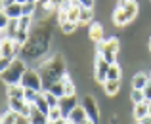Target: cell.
Segmentation results:
<instances>
[{"label":"cell","mask_w":151,"mask_h":124,"mask_svg":"<svg viewBox=\"0 0 151 124\" xmlns=\"http://www.w3.org/2000/svg\"><path fill=\"white\" fill-rule=\"evenodd\" d=\"M27 120H29V124H48L50 120H48V115L46 113H42L40 109H38L37 105H31V115H29V118H27Z\"/></svg>","instance_id":"obj_12"},{"label":"cell","mask_w":151,"mask_h":124,"mask_svg":"<svg viewBox=\"0 0 151 124\" xmlns=\"http://www.w3.org/2000/svg\"><path fill=\"white\" fill-rule=\"evenodd\" d=\"M149 117H151V101H149Z\"/></svg>","instance_id":"obj_42"},{"label":"cell","mask_w":151,"mask_h":124,"mask_svg":"<svg viewBox=\"0 0 151 124\" xmlns=\"http://www.w3.org/2000/svg\"><path fill=\"white\" fill-rule=\"evenodd\" d=\"M35 105L38 107V109L42 111V113H46L48 115L50 113V103H48V99H46V95H44V92H42V94H38V97H37V101H35Z\"/></svg>","instance_id":"obj_20"},{"label":"cell","mask_w":151,"mask_h":124,"mask_svg":"<svg viewBox=\"0 0 151 124\" xmlns=\"http://www.w3.org/2000/svg\"><path fill=\"white\" fill-rule=\"evenodd\" d=\"M109 69H111V63L107 59H103L101 55L96 57V67H94V73H96V80L98 82H105L107 80V75H109Z\"/></svg>","instance_id":"obj_7"},{"label":"cell","mask_w":151,"mask_h":124,"mask_svg":"<svg viewBox=\"0 0 151 124\" xmlns=\"http://www.w3.org/2000/svg\"><path fill=\"white\" fill-rule=\"evenodd\" d=\"M138 122H142V124H151V117H147V118H144V120H138Z\"/></svg>","instance_id":"obj_39"},{"label":"cell","mask_w":151,"mask_h":124,"mask_svg":"<svg viewBox=\"0 0 151 124\" xmlns=\"http://www.w3.org/2000/svg\"><path fill=\"white\" fill-rule=\"evenodd\" d=\"M44 95H46V99H48L50 107H59V97H55L52 92H44Z\"/></svg>","instance_id":"obj_31"},{"label":"cell","mask_w":151,"mask_h":124,"mask_svg":"<svg viewBox=\"0 0 151 124\" xmlns=\"http://www.w3.org/2000/svg\"><path fill=\"white\" fill-rule=\"evenodd\" d=\"M147 82H149L147 75H144V73H138L136 77L132 78V90H144V88L147 86Z\"/></svg>","instance_id":"obj_18"},{"label":"cell","mask_w":151,"mask_h":124,"mask_svg":"<svg viewBox=\"0 0 151 124\" xmlns=\"http://www.w3.org/2000/svg\"><path fill=\"white\" fill-rule=\"evenodd\" d=\"M8 25H10V17H8L6 14H0V27H2V34L6 33V29H8Z\"/></svg>","instance_id":"obj_34"},{"label":"cell","mask_w":151,"mask_h":124,"mask_svg":"<svg viewBox=\"0 0 151 124\" xmlns=\"http://www.w3.org/2000/svg\"><path fill=\"white\" fill-rule=\"evenodd\" d=\"M81 124H96V122H94V120H90V118H86V120H84V122H81Z\"/></svg>","instance_id":"obj_40"},{"label":"cell","mask_w":151,"mask_h":124,"mask_svg":"<svg viewBox=\"0 0 151 124\" xmlns=\"http://www.w3.org/2000/svg\"><path fill=\"white\" fill-rule=\"evenodd\" d=\"M78 6L86 8V10H92L94 8V0H78Z\"/></svg>","instance_id":"obj_35"},{"label":"cell","mask_w":151,"mask_h":124,"mask_svg":"<svg viewBox=\"0 0 151 124\" xmlns=\"http://www.w3.org/2000/svg\"><path fill=\"white\" fill-rule=\"evenodd\" d=\"M38 73L42 77V88H44V92H48L55 82L65 78V59H63V55L61 54L52 55L48 61L40 65Z\"/></svg>","instance_id":"obj_1"},{"label":"cell","mask_w":151,"mask_h":124,"mask_svg":"<svg viewBox=\"0 0 151 124\" xmlns=\"http://www.w3.org/2000/svg\"><path fill=\"white\" fill-rule=\"evenodd\" d=\"M12 4H15V0H2V8H8Z\"/></svg>","instance_id":"obj_37"},{"label":"cell","mask_w":151,"mask_h":124,"mask_svg":"<svg viewBox=\"0 0 151 124\" xmlns=\"http://www.w3.org/2000/svg\"><path fill=\"white\" fill-rule=\"evenodd\" d=\"M21 86L25 88V90L44 92V88H42V77H40V73H38V71H33V69H27V73L23 75Z\"/></svg>","instance_id":"obj_6"},{"label":"cell","mask_w":151,"mask_h":124,"mask_svg":"<svg viewBox=\"0 0 151 124\" xmlns=\"http://www.w3.org/2000/svg\"><path fill=\"white\" fill-rule=\"evenodd\" d=\"M103 90H105L107 95L119 94V90H121V80H105L103 82Z\"/></svg>","instance_id":"obj_19"},{"label":"cell","mask_w":151,"mask_h":124,"mask_svg":"<svg viewBox=\"0 0 151 124\" xmlns=\"http://www.w3.org/2000/svg\"><path fill=\"white\" fill-rule=\"evenodd\" d=\"M29 2H38V0H29Z\"/></svg>","instance_id":"obj_44"},{"label":"cell","mask_w":151,"mask_h":124,"mask_svg":"<svg viewBox=\"0 0 151 124\" xmlns=\"http://www.w3.org/2000/svg\"><path fill=\"white\" fill-rule=\"evenodd\" d=\"M10 101V109L15 111V113L19 115V117L23 118H29L31 115V103H27L25 99H8Z\"/></svg>","instance_id":"obj_9"},{"label":"cell","mask_w":151,"mask_h":124,"mask_svg":"<svg viewBox=\"0 0 151 124\" xmlns=\"http://www.w3.org/2000/svg\"><path fill=\"white\" fill-rule=\"evenodd\" d=\"M48 124H67V118H61V120H55V122H48Z\"/></svg>","instance_id":"obj_38"},{"label":"cell","mask_w":151,"mask_h":124,"mask_svg":"<svg viewBox=\"0 0 151 124\" xmlns=\"http://www.w3.org/2000/svg\"><path fill=\"white\" fill-rule=\"evenodd\" d=\"M48 92H52V94H54L55 97H59V99H61V97H65V88H63V80L55 82V84H54V86L50 88Z\"/></svg>","instance_id":"obj_23"},{"label":"cell","mask_w":151,"mask_h":124,"mask_svg":"<svg viewBox=\"0 0 151 124\" xmlns=\"http://www.w3.org/2000/svg\"><path fill=\"white\" fill-rule=\"evenodd\" d=\"M29 27H31V17H27V15L19 17V29L21 31H29Z\"/></svg>","instance_id":"obj_33"},{"label":"cell","mask_w":151,"mask_h":124,"mask_svg":"<svg viewBox=\"0 0 151 124\" xmlns=\"http://www.w3.org/2000/svg\"><path fill=\"white\" fill-rule=\"evenodd\" d=\"M82 107L86 109V115H88L90 120H94L96 124L100 122V107H98L96 99H94L92 95H86V97L82 99Z\"/></svg>","instance_id":"obj_8"},{"label":"cell","mask_w":151,"mask_h":124,"mask_svg":"<svg viewBox=\"0 0 151 124\" xmlns=\"http://www.w3.org/2000/svg\"><path fill=\"white\" fill-rule=\"evenodd\" d=\"M38 94H42V92H35V90H25V101H27V103H31V105H33V103L37 101Z\"/></svg>","instance_id":"obj_30"},{"label":"cell","mask_w":151,"mask_h":124,"mask_svg":"<svg viewBox=\"0 0 151 124\" xmlns=\"http://www.w3.org/2000/svg\"><path fill=\"white\" fill-rule=\"evenodd\" d=\"M144 95H145V101H151V78H149L147 86L144 88Z\"/></svg>","instance_id":"obj_36"},{"label":"cell","mask_w":151,"mask_h":124,"mask_svg":"<svg viewBox=\"0 0 151 124\" xmlns=\"http://www.w3.org/2000/svg\"><path fill=\"white\" fill-rule=\"evenodd\" d=\"M17 44L10 38H2V46H0V57H6V59H14L15 52H17Z\"/></svg>","instance_id":"obj_11"},{"label":"cell","mask_w":151,"mask_h":124,"mask_svg":"<svg viewBox=\"0 0 151 124\" xmlns=\"http://www.w3.org/2000/svg\"><path fill=\"white\" fill-rule=\"evenodd\" d=\"M27 73V65L23 59H14L6 69L2 71V80L6 82V86H15V84H21L23 75Z\"/></svg>","instance_id":"obj_3"},{"label":"cell","mask_w":151,"mask_h":124,"mask_svg":"<svg viewBox=\"0 0 151 124\" xmlns=\"http://www.w3.org/2000/svg\"><path fill=\"white\" fill-rule=\"evenodd\" d=\"M92 10H86V8H81V15H78V25H86V23H92Z\"/></svg>","instance_id":"obj_21"},{"label":"cell","mask_w":151,"mask_h":124,"mask_svg":"<svg viewBox=\"0 0 151 124\" xmlns=\"http://www.w3.org/2000/svg\"><path fill=\"white\" fill-rule=\"evenodd\" d=\"M61 118H65V117H63V113H61V109H59V107H52L50 113H48V120L50 122H55V120H61Z\"/></svg>","instance_id":"obj_24"},{"label":"cell","mask_w":151,"mask_h":124,"mask_svg":"<svg viewBox=\"0 0 151 124\" xmlns=\"http://www.w3.org/2000/svg\"><path fill=\"white\" fill-rule=\"evenodd\" d=\"M124 2H130V0H121V4H124Z\"/></svg>","instance_id":"obj_43"},{"label":"cell","mask_w":151,"mask_h":124,"mask_svg":"<svg viewBox=\"0 0 151 124\" xmlns=\"http://www.w3.org/2000/svg\"><path fill=\"white\" fill-rule=\"evenodd\" d=\"M130 99H132L134 105H138V103H144V101H145L144 90H132V94H130Z\"/></svg>","instance_id":"obj_25"},{"label":"cell","mask_w":151,"mask_h":124,"mask_svg":"<svg viewBox=\"0 0 151 124\" xmlns=\"http://www.w3.org/2000/svg\"><path fill=\"white\" fill-rule=\"evenodd\" d=\"M8 99H25V88L21 84L8 86Z\"/></svg>","instance_id":"obj_17"},{"label":"cell","mask_w":151,"mask_h":124,"mask_svg":"<svg viewBox=\"0 0 151 124\" xmlns=\"http://www.w3.org/2000/svg\"><path fill=\"white\" fill-rule=\"evenodd\" d=\"M117 52H119V40L117 38H107V40H101L98 44V55H101L103 59H107V61L113 65L115 59H117Z\"/></svg>","instance_id":"obj_5"},{"label":"cell","mask_w":151,"mask_h":124,"mask_svg":"<svg viewBox=\"0 0 151 124\" xmlns=\"http://www.w3.org/2000/svg\"><path fill=\"white\" fill-rule=\"evenodd\" d=\"M63 88H65V95H75V84L71 78H63Z\"/></svg>","instance_id":"obj_28"},{"label":"cell","mask_w":151,"mask_h":124,"mask_svg":"<svg viewBox=\"0 0 151 124\" xmlns=\"http://www.w3.org/2000/svg\"><path fill=\"white\" fill-rule=\"evenodd\" d=\"M17 117H19V115L15 113V111L8 109L6 113L2 115V124H17Z\"/></svg>","instance_id":"obj_22"},{"label":"cell","mask_w":151,"mask_h":124,"mask_svg":"<svg viewBox=\"0 0 151 124\" xmlns=\"http://www.w3.org/2000/svg\"><path fill=\"white\" fill-rule=\"evenodd\" d=\"M86 118H88V115H86V109H84L82 105H78V107H75V109L71 111V115L67 117V120L73 122V124H81V122H84Z\"/></svg>","instance_id":"obj_13"},{"label":"cell","mask_w":151,"mask_h":124,"mask_svg":"<svg viewBox=\"0 0 151 124\" xmlns=\"http://www.w3.org/2000/svg\"><path fill=\"white\" fill-rule=\"evenodd\" d=\"M2 11L8 15L10 19H19V17H23V4H12V6H8V8H2Z\"/></svg>","instance_id":"obj_15"},{"label":"cell","mask_w":151,"mask_h":124,"mask_svg":"<svg viewBox=\"0 0 151 124\" xmlns=\"http://www.w3.org/2000/svg\"><path fill=\"white\" fill-rule=\"evenodd\" d=\"M107 80H121V69H119L117 63H113L109 69V75H107Z\"/></svg>","instance_id":"obj_26"},{"label":"cell","mask_w":151,"mask_h":124,"mask_svg":"<svg viewBox=\"0 0 151 124\" xmlns=\"http://www.w3.org/2000/svg\"><path fill=\"white\" fill-rule=\"evenodd\" d=\"M147 46H149V52H151V37H149V42H147Z\"/></svg>","instance_id":"obj_41"},{"label":"cell","mask_w":151,"mask_h":124,"mask_svg":"<svg viewBox=\"0 0 151 124\" xmlns=\"http://www.w3.org/2000/svg\"><path fill=\"white\" fill-rule=\"evenodd\" d=\"M88 33H90V38H92L96 44H100L103 40V27H101V23H92Z\"/></svg>","instance_id":"obj_16"},{"label":"cell","mask_w":151,"mask_h":124,"mask_svg":"<svg viewBox=\"0 0 151 124\" xmlns=\"http://www.w3.org/2000/svg\"><path fill=\"white\" fill-rule=\"evenodd\" d=\"M75 107H78V101H77V95H65V97L59 99V109H61L63 117H69L71 111L75 109Z\"/></svg>","instance_id":"obj_10"},{"label":"cell","mask_w":151,"mask_h":124,"mask_svg":"<svg viewBox=\"0 0 151 124\" xmlns=\"http://www.w3.org/2000/svg\"><path fill=\"white\" fill-rule=\"evenodd\" d=\"M136 14H138V4L134 2V0L124 2V4H121V6L115 10L113 23H115V25H119V27H124L126 23H130L134 17H136Z\"/></svg>","instance_id":"obj_4"},{"label":"cell","mask_w":151,"mask_h":124,"mask_svg":"<svg viewBox=\"0 0 151 124\" xmlns=\"http://www.w3.org/2000/svg\"><path fill=\"white\" fill-rule=\"evenodd\" d=\"M63 6V0H48L46 2V10H59Z\"/></svg>","instance_id":"obj_32"},{"label":"cell","mask_w":151,"mask_h":124,"mask_svg":"<svg viewBox=\"0 0 151 124\" xmlns=\"http://www.w3.org/2000/svg\"><path fill=\"white\" fill-rule=\"evenodd\" d=\"M48 40H50V31L44 25H38L37 31L29 37L27 44L21 48L23 54H27L29 57H37V55L44 54L46 48H48Z\"/></svg>","instance_id":"obj_2"},{"label":"cell","mask_w":151,"mask_h":124,"mask_svg":"<svg viewBox=\"0 0 151 124\" xmlns=\"http://www.w3.org/2000/svg\"><path fill=\"white\" fill-rule=\"evenodd\" d=\"M35 10H37V2H25L23 4V15H27V17H33Z\"/></svg>","instance_id":"obj_27"},{"label":"cell","mask_w":151,"mask_h":124,"mask_svg":"<svg viewBox=\"0 0 151 124\" xmlns=\"http://www.w3.org/2000/svg\"><path fill=\"white\" fill-rule=\"evenodd\" d=\"M132 115H134V118H136V120H144V118H147L149 117V101H144V103L134 105Z\"/></svg>","instance_id":"obj_14"},{"label":"cell","mask_w":151,"mask_h":124,"mask_svg":"<svg viewBox=\"0 0 151 124\" xmlns=\"http://www.w3.org/2000/svg\"><path fill=\"white\" fill-rule=\"evenodd\" d=\"M136 124H142V122H136Z\"/></svg>","instance_id":"obj_46"},{"label":"cell","mask_w":151,"mask_h":124,"mask_svg":"<svg viewBox=\"0 0 151 124\" xmlns=\"http://www.w3.org/2000/svg\"><path fill=\"white\" fill-rule=\"evenodd\" d=\"M61 31L65 34H71V33H75V29H77V23H73V21H65V23H61Z\"/></svg>","instance_id":"obj_29"},{"label":"cell","mask_w":151,"mask_h":124,"mask_svg":"<svg viewBox=\"0 0 151 124\" xmlns=\"http://www.w3.org/2000/svg\"><path fill=\"white\" fill-rule=\"evenodd\" d=\"M67 124H73V122H69V120H67Z\"/></svg>","instance_id":"obj_45"}]
</instances>
